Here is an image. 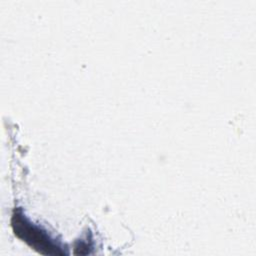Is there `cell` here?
Segmentation results:
<instances>
[{
    "label": "cell",
    "instance_id": "cell-1",
    "mask_svg": "<svg viewBox=\"0 0 256 256\" xmlns=\"http://www.w3.org/2000/svg\"><path fill=\"white\" fill-rule=\"evenodd\" d=\"M15 233L42 254H65L62 248L48 235L42 233L38 227L31 224H17Z\"/></svg>",
    "mask_w": 256,
    "mask_h": 256
}]
</instances>
